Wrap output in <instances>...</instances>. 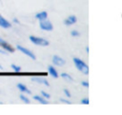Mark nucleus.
I'll use <instances>...</instances> for the list:
<instances>
[{"label": "nucleus", "mask_w": 122, "mask_h": 115, "mask_svg": "<svg viewBox=\"0 0 122 115\" xmlns=\"http://www.w3.org/2000/svg\"><path fill=\"white\" fill-rule=\"evenodd\" d=\"M48 72L53 77V78H58V72H57V70H56V68L53 67V66H49V67H48Z\"/></svg>", "instance_id": "11"}, {"label": "nucleus", "mask_w": 122, "mask_h": 115, "mask_svg": "<svg viewBox=\"0 0 122 115\" xmlns=\"http://www.w3.org/2000/svg\"><path fill=\"white\" fill-rule=\"evenodd\" d=\"M81 85H82L83 86H85V87H89V82H87V81L81 82Z\"/></svg>", "instance_id": "21"}, {"label": "nucleus", "mask_w": 122, "mask_h": 115, "mask_svg": "<svg viewBox=\"0 0 122 115\" xmlns=\"http://www.w3.org/2000/svg\"><path fill=\"white\" fill-rule=\"evenodd\" d=\"M31 80H32L33 82H37V83H39V84H43V85H45V86H50V83H49L45 78H42V77H39V76H33V77L31 78Z\"/></svg>", "instance_id": "9"}, {"label": "nucleus", "mask_w": 122, "mask_h": 115, "mask_svg": "<svg viewBox=\"0 0 122 115\" xmlns=\"http://www.w3.org/2000/svg\"><path fill=\"white\" fill-rule=\"evenodd\" d=\"M60 101H61V102H63V103H65V104H69V105H70V104H71V101L66 100V99H63V98H61V99H60Z\"/></svg>", "instance_id": "22"}, {"label": "nucleus", "mask_w": 122, "mask_h": 115, "mask_svg": "<svg viewBox=\"0 0 122 115\" xmlns=\"http://www.w3.org/2000/svg\"><path fill=\"white\" fill-rule=\"evenodd\" d=\"M0 69H3V67H2V66L0 65Z\"/></svg>", "instance_id": "25"}, {"label": "nucleus", "mask_w": 122, "mask_h": 115, "mask_svg": "<svg viewBox=\"0 0 122 115\" xmlns=\"http://www.w3.org/2000/svg\"><path fill=\"white\" fill-rule=\"evenodd\" d=\"M39 27H40L41 29L47 30V31H51V30L53 29V25L47 18L46 19H43V20H39Z\"/></svg>", "instance_id": "3"}, {"label": "nucleus", "mask_w": 122, "mask_h": 115, "mask_svg": "<svg viewBox=\"0 0 122 115\" xmlns=\"http://www.w3.org/2000/svg\"><path fill=\"white\" fill-rule=\"evenodd\" d=\"M47 17H48V12L47 11H40V12L35 14V18L38 19V20H43V19H46Z\"/></svg>", "instance_id": "13"}, {"label": "nucleus", "mask_w": 122, "mask_h": 115, "mask_svg": "<svg viewBox=\"0 0 122 115\" xmlns=\"http://www.w3.org/2000/svg\"><path fill=\"white\" fill-rule=\"evenodd\" d=\"M17 87H18V89L20 90V91H22L23 93H27V94H30L31 92H30V90L24 85V84H22V83H18L17 84V86H16Z\"/></svg>", "instance_id": "10"}, {"label": "nucleus", "mask_w": 122, "mask_h": 115, "mask_svg": "<svg viewBox=\"0 0 122 115\" xmlns=\"http://www.w3.org/2000/svg\"><path fill=\"white\" fill-rule=\"evenodd\" d=\"M0 27L3 29H9L11 27V23L9 22L5 17H3L2 14H0Z\"/></svg>", "instance_id": "7"}, {"label": "nucleus", "mask_w": 122, "mask_h": 115, "mask_svg": "<svg viewBox=\"0 0 122 115\" xmlns=\"http://www.w3.org/2000/svg\"><path fill=\"white\" fill-rule=\"evenodd\" d=\"M41 94H42V96H43L44 98H46V99H50V98H51V95H50L49 93H47L46 91H44V90L41 91Z\"/></svg>", "instance_id": "17"}, {"label": "nucleus", "mask_w": 122, "mask_h": 115, "mask_svg": "<svg viewBox=\"0 0 122 115\" xmlns=\"http://www.w3.org/2000/svg\"><path fill=\"white\" fill-rule=\"evenodd\" d=\"M72 61H73V63H74V66H75V67L80 71V72H82V73H84V74H89V67L87 66V64L84 62V61H82L81 59H79V58H77V57H73L72 58Z\"/></svg>", "instance_id": "1"}, {"label": "nucleus", "mask_w": 122, "mask_h": 115, "mask_svg": "<svg viewBox=\"0 0 122 115\" xmlns=\"http://www.w3.org/2000/svg\"><path fill=\"white\" fill-rule=\"evenodd\" d=\"M61 77L64 78V79H66L67 81H70V82H72V81H73L72 77H71L70 74H68V73H62V74H61Z\"/></svg>", "instance_id": "14"}, {"label": "nucleus", "mask_w": 122, "mask_h": 115, "mask_svg": "<svg viewBox=\"0 0 122 115\" xmlns=\"http://www.w3.org/2000/svg\"><path fill=\"white\" fill-rule=\"evenodd\" d=\"M71 36H73V37H76V36H79V35H80L79 32H78L77 30H75V29L71 30Z\"/></svg>", "instance_id": "18"}, {"label": "nucleus", "mask_w": 122, "mask_h": 115, "mask_svg": "<svg viewBox=\"0 0 122 115\" xmlns=\"http://www.w3.org/2000/svg\"><path fill=\"white\" fill-rule=\"evenodd\" d=\"M10 67H11V68H12L14 71H20V70H21V67L16 66V65H14V64H11Z\"/></svg>", "instance_id": "16"}, {"label": "nucleus", "mask_w": 122, "mask_h": 115, "mask_svg": "<svg viewBox=\"0 0 122 115\" xmlns=\"http://www.w3.org/2000/svg\"><path fill=\"white\" fill-rule=\"evenodd\" d=\"M13 22H14V23H16V24H19V21H18V19H17V18H13Z\"/></svg>", "instance_id": "23"}, {"label": "nucleus", "mask_w": 122, "mask_h": 115, "mask_svg": "<svg viewBox=\"0 0 122 115\" xmlns=\"http://www.w3.org/2000/svg\"><path fill=\"white\" fill-rule=\"evenodd\" d=\"M89 103H90V101H89V98L88 97H86V98H83L82 100H81V104H85V105H89Z\"/></svg>", "instance_id": "19"}, {"label": "nucleus", "mask_w": 122, "mask_h": 115, "mask_svg": "<svg viewBox=\"0 0 122 115\" xmlns=\"http://www.w3.org/2000/svg\"><path fill=\"white\" fill-rule=\"evenodd\" d=\"M29 39L30 40V42L36 46H41V47H47L49 46V41L47 39H44L42 37H37V36H33V35H30L29 37Z\"/></svg>", "instance_id": "2"}, {"label": "nucleus", "mask_w": 122, "mask_h": 115, "mask_svg": "<svg viewBox=\"0 0 122 115\" xmlns=\"http://www.w3.org/2000/svg\"><path fill=\"white\" fill-rule=\"evenodd\" d=\"M19 97H20V99H21V100H22V101H23L25 104H30V99H29L27 96H25V95L21 94Z\"/></svg>", "instance_id": "15"}, {"label": "nucleus", "mask_w": 122, "mask_h": 115, "mask_svg": "<svg viewBox=\"0 0 122 115\" xmlns=\"http://www.w3.org/2000/svg\"><path fill=\"white\" fill-rule=\"evenodd\" d=\"M0 48H2L5 51L10 52V53H12V52L15 51V48H14L10 44H9L7 41H5V40H4L3 38H1V37H0Z\"/></svg>", "instance_id": "4"}, {"label": "nucleus", "mask_w": 122, "mask_h": 115, "mask_svg": "<svg viewBox=\"0 0 122 115\" xmlns=\"http://www.w3.org/2000/svg\"><path fill=\"white\" fill-rule=\"evenodd\" d=\"M76 21H77V18H76L75 15H70L68 18H66V19L64 20V24H65L66 26H71V25L75 24Z\"/></svg>", "instance_id": "8"}, {"label": "nucleus", "mask_w": 122, "mask_h": 115, "mask_svg": "<svg viewBox=\"0 0 122 115\" xmlns=\"http://www.w3.org/2000/svg\"><path fill=\"white\" fill-rule=\"evenodd\" d=\"M33 99L36 100V101H38L39 103H41V104H43V105H47V104H49V102L47 101V99L44 98L42 95H34V96H33Z\"/></svg>", "instance_id": "12"}, {"label": "nucleus", "mask_w": 122, "mask_h": 115, "mask_svg": "<svg viewBox=\"0 0 122 115\" xmlns=\"http://www.w3.org/2000/svg\"><path fill=\"white\" fill-rule=\"evenodd\" d=\"M16 48H17L19 51L23 52L25 55L30 57L32 60H35V59H36L35 54H34L32 51H30V49H28V48H24V47H22V46H20V45H17V46H16Z\"/></svg>", "instance_id": "5"}, {"label": "nucleus", "mask_w": 122, "mask_h": 115, "mask_svg": "<svg viewBox=\"0 0 122 115\" xmlns=\"http://www.w3.org/2000/svg\"><path fill=\"white\" fill-rule=\"evenodd\" d=\"M52 63H53V65H55V66L61 67V66H64V65L66 64V61H65L62 57H60V56H58V55H53V56H52Z\"/></svg>", "instance_id": "6"}, {"label": "nucleus", "mask_w": 122, "mask_h": 115, "mask_svg": "<svg viewBox=\"0 0 122 115\" xmlns=\"http://www.w3.org/2000/svg\"><path fill=\"white\" fill-rule=\"evenodd\" d=\"M0 53H6V51H5V50H2V49H0Z\"/></svg>", "instance_id": "24"}, {"label": "nucleus", "mask_w": 122, "mask_h": 115, "mask_svg": "<svg viewBox=\"0 0 122 115\" xmlns=\"http://www.w3.org/2000/svg\"><path fill=\"white\" fill-rule=\"evenodd\" d=\"M63 92H64L65 96H66V97H68V98H70V97L71 96V92H70V91H69V90H68L67 88H65V89L63 90Z\"/></svg>", "instance_id": "20"}]
</instances>
